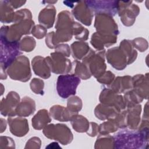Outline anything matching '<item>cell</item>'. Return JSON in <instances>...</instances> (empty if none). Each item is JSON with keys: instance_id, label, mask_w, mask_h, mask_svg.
<instances>
[{"instance_id": "1", "label": "cell", "mask_w": 149, "mask_h": 149, "mask_svg": "<svg viewBox=\"0 0 149 149\" xmlns=\"http://www.w3.org/2000/svg\"><path fill=\"white\" fill-rule=\"evenodd\" d=\"M113 139L115 148H143V145L148 141L147 134L128 130L119 132Z\"/></svg>"}, {"instance_id": "2", "label": "cell", "mask_w": 149, "mask_h": 149, "mask_svg": "<svg viewBox=\"0 0 149 149\" xmlns=\"http://www.w3.org/2000/svg\"><path fill=\"white\" fill-rule=\"evenodd\" d=\"M7 73L13 80L28 81L31 75L29 59L24 56H18L8 66Z\"/></svg>"}, {"instance_id": "3", "label": "cell", "mask_w": 149, "mask_h": 149, "mask_svg": "<svg viewBox=\"0 0 149 149\" xmlns=\"http://www.w3.org/2000/svg\"><path fill=\"white\" fill-rule=\"evenodd\" d=\"M21 54L19 42H10L1 38V68L7 69Z\"/></svg>"}, {"instance_id": "4", "label": "cell", "mask_w": 149, "mask_h": 149, "mask_svg": "<svg viewBox=\"0 0 149 149\" xmlns=\"http://www.w3.org/2000/svg\"><path fill=\"white\" fill-rule=\"evenodd\" d=\"M104 54L105 50L96 54L94 51L90 49V52L83 58V63L87 66L90 74L97 79L104 73L106 69Z\"/></svg>"}, {"instance_id": "5", "label": "cell", "mask_w": 149, "mask_h": 149, "mask_svg": "<svg viewBox=\"0 0 149 149\" xmlns=\"http://www.w3.org/2000/svg\"><path fill=\"white\" fill-rule=\"evenodd\" d=\"M80 83V78L75 74L60 75L56 83L58 95L62 98H67L70 95H74Z\"/></svg>"}, {"instance_id": "6", "label": "cell", "mask_w": 149, "mask_h": 149, "mask_svg": "<svg viewBox=\"0 0 149 149\" xmlns=\"http://www.w3.org/2000/svg\"><path fill=\"white\" fill-rule=\"evenodd\" d=\"M43 133L49 139L58 140L63 145L70 143L73 139L72 133L69 127L62 124H51L45 126Z\"/></svg>"}, {"instance_id": "7", "label": "cell", "mask_w": 149, "mask_h": 149, "mask_svg": "<svg viewBox=\"0 0 149 149\" xmlns=\"http://www.w3.org/2000/svg\"><path fill=\"white\" fill-rule=\"evenodd\" d=\"M94 26L97 32L100 34L116 36L119 34L117 24L112 16L107 14H96Z\"/></svg>"}, {"instance_id": "8", "label": "cell", "mask_w": 149, "mask_h": 149, "mask_svg": "<svg viewBox=\"0 0 149 149\" xmlns=\"http://www.w3.org/2000/svg\"><path fill=\"white\" fill-rule=\"evenodd\" d=\"M132 3V1H118V13L123 24L127 26H132L133 24L136 17L140 11L139 8Z\"/></svg>"}, {"instance_id": "9", "label": "cell", "mask_w": 149, "mask_h": 149, "mask_svg": "<svg viewBox=\"0 0 149 149\" xmlns=\"http://www.w3.org/2000/svg\"><path fill=\"white\" fill-rule=\"evenodd\" d=\"M46 60L51 70L55 73H68L72 69L70 60L66 58V56L60 52L55 51V52L51 54V56L47 57Z\"/></svg>"}, {"instance_id": "10", "label": "cell", "mask_w": 149, "mask_h": 149, "mask_svg": "<svg viewBox=\"0 0 149 149\" xmlns=\"http://www.w3.org/2000/svg\"><path fill=\"white\" fill-rule=\"evenodd\" d=\"M87 6L95 14L104 13L114 16L118 13V1H87Z\"/></svg>"}, {"instance_id": "11", "label": "cell", "mask_w": 149, "mask_h": 149, "mask_svg": "<svg viewBox=\"0 0 149 149\" xmlns=\"http://www.w3.org/2000/svg\"><path fill=\"white\" fill-rule=\"evenodd\" d=\"M106 57L108 63L118 70L123 69L129 64L127 56L120 47L109 49Z\"/></svg>"}, {"instance_id": "12", "label": "cell", "mask_w": 149, "mask_h": 149, "mask_svg": "<svg viewBox=\"0 0 149 149\" xmlns=\"http://www.w3.org/2000/svg\"><path fill=\"white\" fill-rule=\"evenodd\" d=\"M117 94L112 90L105 88L101 93L100 101L102 104L113 107L120 111L125 108L126 104L122 96Z\"/></svg>"}, {"instance_id": "13", "label": "cell", "mask_w": 149, "mask_h": 149, "mask_svg": "<svg viewBox=\"0 0 149 149\" xmlns=\"http://www.w3.org/2000/svg\"><path fill=\"white\" fill-rule=\"evenodd\" d=\"M20 100L17 93L10 91L1 102V113L4 116L13 117L16 115L15 110Z\"/></svg>"}, {"instance_id": "14", "label": "cell", "mask_w": 149, "mask_h": 149, "mask_svg": "<svg viewBox=\"0 0 149 149\" xmlns=\"http://www.w3.org/2000/svg\"><path fill=\"white\" fill-rule=\"evenodd\" d=\"M72 13L76 19L86 26L91 23L93 12L87 6L86 1L77 2V5L72 10Z\"/></svg>"}, {"instance_id": "15", "label": "cell", "mask_w": 149, "mask_h": 149, "mask_svg": "<svg viewBox=\"0 0 149 149\" xmlns=\"http://www.w3.org/2000/svg\"><path fill=\"white\" fill-rule=\"evenodd\" d=\"M117 40L116 36L104 35L98 32L95 33L91 36V44L94 47L99 51L104 49V47H109L113 45Z\"/></svg>"}, {"instance_id": "16", "label": "cell", "mask_w": 149, "mask_h": 149, "mask_svg": "<svg viewBox=\"0 0 149 149\" xmlns=\"http://www.w3.org/2000/svg\"><path fill=\"white\" fill-rule=\"evenodd\" d=\"M10 132L16 136H24L29 132V125L26 119L22 118H8Z\"/></svg>"}, {"instance_id": "17", "label": "cell", "mask_w": 149, "mask_h": 149, "mask_svg": "<svg viewBox=\"0 0 149 149\" xmlns=\"http://www.w3.org/2000/svg\"><path fill=\"white\" fill-rule=\"evenodd\" d=\"M32 67L36 75L42 78H48L50 74V68L46 60V58L40 56H37L32 60Z\"/></svg>"}, {"instance_id": "18", "label": "cell", "mask_w": 149, "mask_h": 149, "mask_svg": "<svg viewBox=\"0 0 149 149\" xmlns=\"http://www.w3.org/2000/svg\"><path fill=\"white\" fill-rule=\"evenodd\" d=\"M115 107L105 104H99L95 109L96 117L101 120H113L119 112Z\"/></svg>"}, {"instance_id": "19", "label": "cell", "mask_w": 149, "mask_h": 149, "mask_svg": "<svg viewBox=\"0 0 149 149\" xmlns=\"http://www.w3.org/2000/svg\"><path fill=\"white\" fill-rule=\"evenodd\" d=\"M36 109L35 102L30 97H24L17 105L15 112L19 116H28L34 113Z\"/></svg>"}, {"instance_id": "20", "label": "cell", "mask_w": 149, "mask_h": 149, "mask_svg": "<svg viewBox=\"0 0 149 149\" xmlns=\"http://www.w3.org/2000/svg\"><path fill=\"white\" fill-rule=\"evenodd\" d=\"M55 13V7L53 5H49L40 12L38 16V21L41 24L49 29L53 26Z\"/></svg>"}, {"instance_id": "21", "label": "cell", "mask_w": 149, "mask_h": 149, "mask_svg": "<svg viewBox=\"0 0 149 149\" xmlns=\"http://www.w3.org/2000/svg\"><path fill=\"white\" fill-rule=\"evenodd\" d=\"M50 113L55 119L61 122H68L77 115L72 112L68 108H65L60 105H55L51 108Z\"/></svg>"}, {"instance_id": "22", "label": "cell", "mask_w": 149, "mask_h": 149, "mask_svg": "<svg viewBox=\"0 0 149 149\" xmlns=\"http://www.w3.org/2000/svg\"><path fill=\"white\" fill-rule=\"evenodd\" d=\"M127 125L130 129H134L138 126V123L140 120L139 116L141 112L140 105H134L127 107Z\"/></svg>"}, {"instance_id": "23", "label": "cell", "mask_w": 149, "mask_h": 149, "mask_svg": "<svg viewBox=\"0 0 149 149\" xmlns=\"http://www.w3.org/2000/svg\"><path fill=\"white\" fill-rule=\"evenodd\" d=\"M48 111L45 109L40 110L32 118V125L34 129L40 130L51 122Z\"/></svg>"}, {"instance_id": "24", "label": "cell", "mask_w": 149, "mask_h": 149, "mask_svg": "<svg viewBox=\"0 0 149 149\" xmlns=\"http://www.w3.org/2000/svg\"><path fill=\"white\" fill-rule=\"evenodd\" d=\"M132 78L129 76L118 77L112 83L111 87L116 93H121L131 87Z\"/></svg>"}, {"instance_id": "25", "label": "cell", "mask_w": 149, "mask_h": 149, "mask_svg": "<svg viewBox=\"0 0 149 149\" xmlns=\"http://www.w3.org/2000/svg\"><path fill=\"white\" fill-rule=\"evenodd\" d=\"M1 21L2 23H10L13 21L15 12L8 1H1Z\"/></svg>"}, {"instance_id": "26", "label": "cell", "mask_w": 149, "mask_h": 149, "mask_svg": "<svg viewBox=\"0 0 149 149\" xmlns=\"http://www.w3.org/2000/svg\"><path fill=\"white\" fill-rule=\"evenodd\" d=\"M73 57L76 59H81L86 56L90 49L87 43L76 41L71 45Z\"/></svg>"}, {"instance_id": "27", "label": "cell", "mask_w": 149, "mask_h": 149, "mask_svg": "<svg viewBox=\"0 0 149 149\" xmlns=\"http://www.w3.org/2000/svg\"><path fill=\"white\" fill-rule=\"evenodd\" d=\"M73 128L78 132H87L89 128L87 119L81 115H74L70 119Z\"/></svg>"}, {"instance_id": "28", "label": "cell", "mask_w": 149, "mask_h": 149, "mask_svg": "<svg viewBox=\"0 0 149 149\" xmlns=\"http://www.w3.org/2000/svg\"><path fill=\"white\" fill-rule=\"evenodd\" d=\"M119 47L123 49L127 55L128 58V63L130 64L132 63L136 58L137 52L133 49L130 41L124 40L120 42Z\"/></svg>"}, {"instance_id": "29", "label": "cell", "mask_w": 149, "mask_h": 149, "mask_svg": "<svg viewBox=\"0 0 149 149\" xmlns=\"http://www.w3.org/2000/svg\"><path fill=\"white\" fill-rule=\"evenodd\" d=\"M72 31L73 34L74 35L76 39L82 40H87L89 31L78 23L74 22H73Z\"/></svg>"}, {"instance_id": "30", "label": "cell", "mask_w": 149, "mask_h": 149, "mask_svg": "<svg viewBox=\"0 0 149 149\" xmlns=\"http://www.w3.org/2000/svg\"><path fill=\"white\" fill-rule=\"evenodd\" d=\"M75 75L82 79L86 80L91 77V74L87 66L83 63H80L78 61H75Z\"/></svg>"}, {"instance_id": "31", "label": "cell", "mask_w": 149, "mask_h": 149, "mask_svg": "<svg viewBox=\"0 0 149 149\" xmlns=\"http://www.w3.org/2000/svg\"><path fill=\"white\" fill-rule=\"evenodd\" d=\"M82 107V102L80 98L76 96L70 97L68 100V108L73 113L77 114Z\"/></svg>"}, {"instance_id": "32", "label": "cell", "mask_w": 149, "mask_h": 149, "mask_svg": "<svg viewBox=\"0 0 149 149\" xmlns=\"http://www.w3.org/2000/svg\"><path fill=\"white\" fill-rule=\"evenodd\" d=\"M20 50L25 52H30L36 46V41L31 37H25L20 42Z\"/></svg>"}, {"instance_id": "33", "label": "cell", "mask_w": 149, "mask_h": 149, "mask_svg": "<svg viewBox=\"0 0 149 149\" xmlns=\"http://www.w3.org/2000/svg\"><path fill=\"white\" fill-rule=\"evenodd\" d=\"M118 129V126L113 120H108L100 125L98 130L101 134H105L108 133L114 132Z\"/></svg>"}, {"instance_id": "34", "label": "cell", "mask_w": 149, "mask_h": 149, "mask_svg": "<svg viewBox=\"0 0 149 149\" xmlns=\"http://www.w3.org/2000/svg\"><path fill=\"white\" fill-rule=\"evenodd\" d=\"M30 87L33 91L36 94H43V88H44V82L42 80L39 79L34 78L30 83Z\"/></svg>"}, {"instance_id": "35", "label": "cell", "mask_w": 149, "mask_h": 149, "mask_svg": "<svg viewBox=\"0 0 149 149\" xmlns=\"http://www.w3.org/2000/svg\"><path fill=\"white\" fill-rule=\"evenodd\" d=\"M31 33L36 38L40 39L43 38L47 33V30L41 25H37L35 27H33L31 30Z\"/></svg>"}, {"instance_id": "36", "label": "cell", "mask_w": 149, "mask_h": 149, "mask_svg": "<svg viewBox=\"0 0 149 149\" xmlns=\"http://www.w3.org/2000/svg\"><path fill=\"white\" fill-rule=\"evenodd\" d=\"M114 74L109 71H108L105 73H104L101 77L97 79V81L100 83H104L106 84H111L114 79Z\"/></svg>"}, {"instance_id": "37", "label": "cell", "mask_w": 149, "mask_h": 149, "mask_svg": "<svg viewBox=\"0 0 149 149\" xmlns=\"http://www.w3.org/2000/svg\"><path fill=\"white\" fill-rule=\"evenodd\" d=\"M55 51L60 52L67 57L69 56L70 54V48L68 44H61L60 45H58L56 48Z\"/></svg>"}, {"instance_id": "38", "label": "cell", "mask_w": 149, "mask_h": 149, "mask_svg": "<svg viewBox=\"0 0 149 149\" xmlns=\"http://www.w3.org/2000/svg\"><path fill=\"white\" fill-rule=\"evenodd\" d=\"M8 2L9 4L11 5V6L14 9H16L19 7H20L26 2V1H8Z\"/></svg>"}, {"instance_id": "39", "label": "cell", "mask_w": 149, "mask_h": 149, "mask_svg": "<svg viewBox=\"0 0 149 149\" xmlns=\"http://www.w3.org/2000/svg\"><path fill=\"white\" fill-rule=\"evenodd\" d=\"M91 130H90V132H88V134L91 136H94L96 135L98 130V125L95 123L91 122Z\"/></svg>"}]
</instances>
